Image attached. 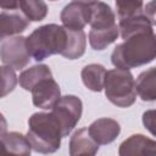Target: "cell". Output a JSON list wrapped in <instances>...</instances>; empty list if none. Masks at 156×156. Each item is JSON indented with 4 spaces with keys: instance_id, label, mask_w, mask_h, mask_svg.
Segmentation results:
<instances>
[{
    "instance_id": "7c38bea8",
    "label": "cell",
    "mask_w": 156,
    "mask_h": 156,
    "mask_svg": "<svg viewBox=\"0 0 156 156\" xmlns=\"http://www.w3.org/2000/svg\"><path fill=\"white\" fill-rule=\"evenodd\" d=\"M88 132L99 145H107L115 141L116 138L119 135L121 126L113 118L102 117L94 121L88 127Z\"/></svg>"
},
{
    "instance_id": "4fadbf2b",
    "label": "cell",
    "mask_w": 156,
    "mask_h": 156,
    "mask_svg": "<svg viewBox=\"0 0 156 156\" xmlns=\"http://www.w3.org/2000/svg\"><path fill=\"white\" fill-rule=\"evenodd\" d=\"M1 156H30L32 146L26 135L18 132L1 133Z\"/></svg>"
},
{
    "instance_id": "7a4b0ae2",
    "label": "cell",
    "mask_w": 156,
    "mask_h": 156,
    "mask_svg": "<svg viewBox=\"0 0 156 156\" xmlns=\"http://www.w3.org/2000/svg\"><path fill=\"white\" fill-rule=\"evenodd\" d=\"M27 139L38 154H54L61 146L62 132L51 112H35L28 118Z\"/></svg>"
},
{
    "instance_id": "ac0fdd59",
    "label": "cell",
    "mask_w": 156,
    "mask_h": 156,
    "mask_svg": "<svg viewBox=\"0 0 156 156\" xmlns=\"http://www.w3.org/2000/svg\"><path fill=\"white\" fill-rule=\"evenodd\" d=\"M135 85L143 101H156V67L143 71L138 76Z\"/></svg>"
},
{
    "instance_id": "d6986e66",
    "label": "cell",
    "mask_w": 156,
    "mask_h": 156,
    "mask_svg": "<svg viewBox=\"0 0 156 156\" xmlns=\"http://www.w3.org/2000/svg\"><path fill=\"white\" fill-rule=\"evenodd\" d=\"M67 46L61 56L68 60H76L84 55L87 48V34L84 30H72L67 28Z\"/></svg>"
},
{
    "instance_id": "ba28073f",
    "label": "cell",
    "mask_w": 156,
    "mask_h": 156,
    "mask_svg": "<svg viewBox=\"0 0 156 156\" xmlns=\"http://www.w3.org/2000/svg\"><path fill=\"white\" fill-rule=\"evenodd\" d=\"M30 21L22 12L18 6V1L1 4L0 13V38L5 39L6 37L16 35L24 32Z\"/></svg>"
},
{
    "instance_id": "52a82bcc",
    "label": "cell",
    "mask_w": 156,
    "mask_h": 156,
    "mask_svg": "<svg viewBox=\"0 0 156 156\" xmlns=\"http://www.w3.org/2000/svg\"><path fill=\"white\" fill-rule=\"evenodd\" d=\"M0 57L4 66L12 67L13 69L24 68L30 60L27 49V38L17 35L1 39Z\"/></svg>"
},
{
    "instance_id": "6da1fadb",
    "label": "cell",
    "mask_w": 156,
    "mask_h": 156,
    "mask_svg": "<svg viewBox=\"0 0 156 156\" xmlns=\"http://www.w3.org/2000/svg\"><path fill=\"white\" fill-rule=\"evenodd\" d=\"M156 58V34L143 32L134 34L117 44L111 54V62L116 68L130 69Z\"/></svg>"
},
{
    "instance_id": "e0dca14e",
    "label": "cell",
    "mask_w": 156,
    "mask_h": 156,
    "mask_svg": "<svg viewBox=\"0 0 156 156\" xmlns=\"http://www.w3.org/2000/svg\"><path fill=\"white\" fill-rule=\"evenodd\" d=\"M106 69L100 63H90L83 67L80 72L82 80L84 85L91 90V91H101L105 85V78H106Z\"/></svg>"
},
{
    "instance_id": "9a60e30c",
    "label": "cell",
    "mask_w": 156,
    "mask_h": 156,
    "mask_svg": "<svg viewBox=\"0 0 156 156\" xmlns=\"http://www.w3.org/2000/svg\"><path fill=\"white\" fill-rule=\"evenodd\" d=\"M91 29H106L116 26V15L110 5L104 1H89Z\"/></svg>"
},
{
    "instance_id": "7402d4cb",
    "label": "cell",
    "mask_w": 156,
    "mask_h": 156,
    "mask_svg": "<svg viewBox=\"0 0 156 156\" xmlns=\"http://www.w3.org/2000/svg\"><path fill=\"white\" fill-rule=\"evenodd\" d=\"M1 98H5L15 89L17 84V76L12 67L1 66Z\"/></svg>"
},
{
    "instance_id": "ffe728a7",
    "label": "cell",
    "mask_w": 156,
    "mask_h": 156,
    "mask_svg": "<svg viewBox=\"0 0 156 156\" xmlns=\"http://www.w3.org/2000/svg\"><path fill=\"white\" fill-rule=\"evenodd\" d=\"M119 35L118 24L106 28V29H90L89 32V44L94 50H104L110 44L117 40Z\"/></svg>"
},
{
    "instance_id": "8fae6325",
    "label": "cell",
    "mask_w": 156,
    "mask_h": 156,
    "mask_svg": "<svg viewBox=\"0 0 156 156\" xmlns=\"http://www.w3.org/2000/svg\"><path fill=\"white\" fill-rule=\"evenodd\" d=\"M119 156H156V140L143 134H133L118 147Z\"/></svg>"
},
{
    "instance_id": "3957f363",
    "label": "cell",
    "mask_w": 156,
    "mask_h": 156,
    "mask_svg": "<svg viewBox=\"0 0 156 156\" xmlns=\"http://www.w3.org/2000/svg\"><path fill=\"white\" fill-rule=\"evenodd\" d=\"M67 28L55 23L35 28L27 37V49L32 58L43 61L51 55H62L67 46Z\"/></svg>"
},
{
    "instance_id": "8992f818",
    "label": "cell",
    "mask_w": 156,
    "mask_h": 156,
    "mask_svg": "<svg viewBox=\"0 0 156 156\" xmlns=\"http://www.w3.org/2000/svg\"><path fill=\"white\" fill-rule=\"evenodd\" d=\"M83 113V102L76 95H65L51 108V115L57 121L62 136H68Z\"/></svg>"
},
{
    "instance_id": "30bf717a",
    "label": "cell",
    "mask_w": 156,
    "mask_h": 156,
    "mask_svg": "<svg viewBox=\"0 0 156 156\" xmlns=\"http://www.w3.org/2000/svg\"><path fill=\"white\" fill-rule=\"evenodd\" d=\"M32 93L33 105L35 107L49 110L55 106V104L61 99V89L54 78H48L37 84Z\"/></svg>"
},
{
    "instance_id": "9c48e42d",
    "label": "cell",
    "mask_w": 156,
    "mask_h": 156,
    "mask_svg": "<svg viewBox=\"0 0 156 156\" xmlns=\"http://www.w3.org/2000/svg\"><path fill=\"white\" fill-rule=\"evenodd\" d=\"M60 20L65 28L72 30H83L90 21L89 1L68 2L60 13Z\"/></svg>"
},
{
    "instance_id": "277c9868",
    "label": "cell",
    "mask_w": 156,
    "mask_h": 156,
    "mask_svg": "<svg viewBox=\"0 0 156 156\" xmlns=\"http://www.w3.org/2000/svg\"><path fill=\"white\" fill-rule=\"evenodd\" d=\"M105 95L117 107H129L136 99V85L133 74L128 69L113 68L106 72Z\"/></svg>"
},
{
    "instance_id": "cb8c5ba5",
    "label": "cell",
    "mask_w": 156,
    "mask_h": 156,
    "mask_svg": "<svg viewBox=\"0 0 156 156\" xmlns=\"http://www.w3.org/2000/svg\"><path fill=\"white\" fill-rule=\"evenodd\" d=\"M145 13L152 26H156V1H150L145 5Z\"/></svg>"
},
{
    "instance_id": "603a6c76",
    "label": "cell",
    "mask_w": 156,
    "mask_h": 156,
    "mask_svg": "<svg viewBox=\"0 0 156 156\" xmlns=\"http://www.w3.org/2000/svg\"><path fill=\"white\" fill-rule=\"evenodd\" d=\"M144 127L156 136V110H147L143 113Z\"/></svg>"
},
{
    "instance_id": "2e32d148",
    "label": "cell",
    "mask_w": 156,
    "mask_h": 156,
    "mask_svg": "<svg viewBox=\"0 0 156 156\" xmlns=\"http://www.w3.org/2000/svg\"><path fill=\"white\" fill-rule=\"evenodd\" d=\"M48 78H52V73H51V69L49 68V66L48 65H35V66H32L21 72V74L18 77V83L24 90L32 91L37 84H39L41 80L48 79Z\"/></svg>"
},
{
    "instance_id": "5b68a950",
    "label": "cell",
    "mask_w": 156,
    "mask_h": 156,
    "mask_svg": "<svg viewBox=\"0 0 156 156\" xmlns=\"http://www.w3.org/2000/svg\"><path fill=\"white\" fill-rule=\"evenodd\" d=\"M144 7L143 1H116L118 28L123 40L138 33L154 30Z\"/></svg>"
},
{
    "instance_id": "44dd1931",
    "label": "cell",
    "mask_w": 156,
    "mask_h": 156,
    "mask_svg": "<svg viewBox=\"0 0 156 156\" xmlns=\"http://www.w3.org/2000/svg\"><path fill=\"white\" fill-rule=\"evenodd\" d=\"M18 6L22 10V12L28 17L29 21L33 22H39L43 21L46 15H48V5L39 0V1H34V0H28V1H18Z\"/></svg>"
},
{
    "instance_id": "5bb4252c",
    "label": "cell",
    "mask_w": 156,
    "mask_h": 156,
    "mask_svg": "<svg viewBox=\"0 0 156 156\" xmlns=\"http://www.w3.org/2000/svg\"><path fill=\"white\" fill-rule=\"evenodd\" d=\"M69 156H95L99 144L90 136L88 128L76 130L69 139Z\"/></svg>"
}]
</instances>
